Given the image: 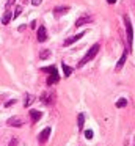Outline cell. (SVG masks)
Listing matches in <instances>:
<instances>
[{
    "label": "cell",
    "mask_w": 135,
    "mask_h": 146,
    "mask_svg": "<svg viewBox=\"0 0 135 146\" xmlns=\"http://www.w3.org/2000/svg\"><path fill=\"white\" fill-rule=\"evenodd\" d=\"M57 101V96H55V91L50 88H47L46 91L41 94V102H43L44 105H53Z\"/></svg>",
    "instance_id": "277c9868"
},
{
    "label": "cell",
    "mask_w": 135,
    "mask_h": 146,
    "mask_svg": "<svg viewBox=\"0 0 135 146\" xmlns=\"http://www.w3.org/2000/svg\"><path fill=\"white\" fill-rule=\"evenodd\" d=\"M124 24H126V33H127V50H132V44H134V29H132V22L129 16H124Z\"/></svg>",
    "instance_id": "7a4b0ae2"
},
{
    "label": "cell",
    "mask_w": 135,
    "mask_h": 146,
    "mask_svg": "<svg viewBox=\"0 0 135 146\" xmlns=\"http://www.w3.org/2000/svg\"><path fill=\"white\" fill-rule=\"evenodd\" d=\"M126 57H127V52H124V54L121 55V58L118 60V63H116V68H115L116 72H119V71L122 69V66H124V63H126Z\"/></svg>",
    "instance_id": "30bf717a"
},
{
    "label": "cell",
    "mask_w": 135,
    "mask_h": 146,
    "mask_svg": "<svg viewBox=\"0 0 135 146\" xmlns=\"http://www.w3.org/2000/svg\"><path fill=\"white\" fill-rule=\"evenodd\" d=\"M49 135H50V127H46V129H43V132L38 135V138H39V143H41V145H44V143L47 141Z\"/></svg>",
    "instance_id": "52a82bcc"
},
{
    "label": "cell",
    "mask_w": 135,
    "mask_h": 146,
    "mask_svg": "<svg viewBox=\"0 0 135 146\" xmlns=\"http://www.w3.org/2000/svg\"><path fill=\"white\" fill-rule=\"evenodd\" d=\"M77 124H78V129H83V126H85V115L83 113H78V116H77Z\"/></svg>",
    "instance_id": "9a60e30c"
},
{
    "label": "cell",
    "mask_w": 135,
    "mask_h": 146,
    "mask_svg": "<svg viewBox=\"0 0 135 146\" xmlns=\"http://www.w3.org/2000/svg\"><path fill=\"white\" fill-rule=\"evenodd\" d=\"M85 33L86 32H80V33H77V35H74V36H71V38H68V39H65V42H63V46H71V44H74V42H77L78 39H82L85 36Z\"/></svg>",
    "instance_id": "8992f818"
},
{
    "label": "cell",
    "mask_w": 135,
    "mask_h": 146,
    "mask_svg": "<svg viewBox=\"0 0 135 146\" xmlns=\"http://www.w3.org/2000/svg\"><path fill=\"white\" fill-rule=\"evenodd\" d=\"M41 2H43V0H31V5H33V7H39Z\"/></svg>",
    "instance_id": "7402d4cb"
},
{
    "label": "cell",
    "mask_w": 135,
    "mask_h": 146,
    "mask_svg": "<svg viewBox=\"0 0 135 146\" xmlns=\"http://www.w3.org/2000/svg\"><path fill=\"white\" fill-rule=\"evenodd\" d=\"M9 146H17V138L16 137H13L11 141H9Z\"/></svg>",
    "instance_id": "44dd1931"
},
{
    "label": "cell",
    "mask_w": 135,
    "mask_h": 146,
    "mask_svg": "<svg viewBox=\"0 0 135 146\" xmlns=\"http://www.w3.org/2000/svg\"><path fill=\"white\" fill-rule=\"evenodd\" d=\"M13 19V14H11V11H6L5 14H3V17H2V24L3 25H6V24H9V21Z\"/></svg>",
    "instance_id": "4fadbf2b"
},
{
    "label": "cell",
    "mask_w": 135,
    "mask_h": 146,
    "mask_svg": "<svg viewBox=\"0 0 135 146\" xmlns=\"http://www.w3.org/2000/svg\"><path fill=\"white\" fill-rule=\"evenodd\" d=\"M44 72H49L50 76L47 77V86H52L53 83H57L60 80V76H58V71H57L55 66H49V68H44Z\"/></svg>",
    "instance_id": "3957f363"
},
{
    "label": "cell",
    "mask_w": 135,
    "mask_h": 146,
    "mask_svg": "<svg viewBox=\"0 0 135 146\" xmlns=\"http://www.w3.org/2000/svg\"><path fill=\"white\" fill-rule=\"evenodd\" d=\"M21 13H22V7H17V8H16V11H14V14H13V19L19 17V16H21Z\"/></svg>",
    "instance_id": "ac0fdd59"
},
{
    "label": "cell",
    "mask_w": 135,
    "mask_h": 146,
    "mask_svg": "<svg viewBox=\"0 0 135 146\" xmlns=\"http://www.w3.org/2000/svg\"><path fill=\"white\" fill-rule=\"evenodd\" d=\"M68 11H69V7H58V8H55V10H53V13H55V16L58 17V16L66 14Z\"/></svg>",
    "instance_id": "7c38bea8"
},
{
    "label": "cell",
    "mask_w": 135,
    "mask_h": 146,
    "mask_svg": "<svg viewBox=\"0 0 135 146\" xmlns=\"http://www.w3.org/2000/svg\"><path fill=\"white\" fill-rule=\"evenodd\" d=\"M61 69H63V74H65V77H69L72 74V68H69L66 63H61Z\"/></svg>",
    "instance_id": "5bb4252c"
},
{
    "label": "cell",
    "mask_w": 135,
    "mask_h": 146,
    "mask_svg": "<svg viewBox=\"0 0 135 146\" xmlns=\"http://www.w3.org/2000/svg\"><path fill=\"white\" fill-rule=\"evenodd\" d=\"M99 49H100V44H99V42H97V44H94V46H91V47H90V50L86 52V55H85V57L82 58L80 61H78V68H83L85 64L88 63V61H91V60H93V58L97 55Z\"/></svg>",
    "instance_id": "6da1fadb"
},
{
    "label": "cell",
    "mask_w": 135,
    "mask_h": 146,
    "mask_svg": "<svg viewBox=\"0 0 135 146\" xmlns=\"http://www.w3.org/2000/svg\"><path fill=\"white\" fill-rule=\"evenodd\" d=\"M14 2L16 0H8V2H6V8H9L11 5H14Z\"/></svg>",
    "instance_id": "603a6c76"
},
{
    "label": "cell",
    "mask_w": 135,
    "mask_h": 146,
    "mask_svg": "<svg viewBox=\"0 0 135 146\" xmlns=\"http://www.w3.org/2000/svg\"><path fill=\"white\" fill-rule=\"evenodd\" d=\"M13 104H14V101H8V102L5 104V107H9V105H13Z\"/></svg>",
    "instance_id": "cb8c5ba5"
},
{
    "label": "cell",
    "mask_w": 135,
    "mask_h": 146,
    "mask_svg": "<svg viewBox=\"0 0 135 146\" xmlns=\"http://www.w3.org/2000/svg\"><path fill=\"white\" fill-rule=\"evenodd\" d=\"M47 39V30L44 25H41L39 29H38V41L39 42H44Z\"/></svg>",
    "instance_id": "9c48e42d"
},
{
    "label": "cell",
    "mask_w": 135,
    "mask_h": 146,
    "mask_svg": "<svg viewBox=\"0 0 135 146\" xmlns=\"http://www.w3.org/2000/svg\"><path fill=\"white\" fill-rule=\"evenodd\" d=\"M126 105H127V99H124V98L118 99V102H116V107L118 108H122V107H126Z\"/></svg>",
    "instance_id": "e0dca14e"
},
{
    "label": "cell",
    "mask_w": 135,
    "mask_h": 146,
    "mask_svg": "<svg viewBox=\"0 0 135 146\" xmlns=\"http://www.w3.org/2000/svg\"><path fill=\"white\" fill-rule=\"evenodd\" d=\"M31 102H33V96H31V94H27V101H25V105L28 107V105H31Z\"/></svg>",
    "instance_id": "d6986e66"
},
{
    "label": "cell",
    "mask_w": 135,
    "mask_h": 146,
    "mask_svg": "<svg viewBox=\"0 0 135 146\" xmlns=\"http://www.w3.org/2000/svg\"><path fill=\"white\" fill-rule=\"evenodd\" d=\"M50 57V50L49 49H43V50L39 52V58L41 60H46V58H49Z\"/></svg>",
    "instance_id": "2e32d148"
},
{
    "label": "cell",
    "mask_w": 135,
    "mask_h": 146,
    "mask_svg": "<svg viewBox=\"0 0 135 146\" xmlns=\"http://www.w3.org/2000/svg\"><path fill=\"white\" fill-rule=\"evenodd\" d=\"M41 116H43V113H41L39 110H30V118L33 123H38V121L41 119Z\"/></svg>",
    "instance_id": "8fae6325"
},
{
    "label": "cell",
    "mask_w": 135,
    "mask_h": 146,
    "mask_svg": "<svg viewBox=\"0 0 135 146\" xmlns=\"http://www.w3.org/2000/svg\"><path fill=\"white\" fill-rule=\"evenodd\" d=\"M107 2H108L110 5H113V3H116V0H107Z\"/></svg>",
    "instance_id": "d4e9b609"
},
{
    "label": "cell",
    "mask_w": 135,
    "mask_h": 146,
    "mask_svg": "<svg viewBox=\"0 0 135 146\" xmlns=\"http://www.w3.org/2000/svg\"><path fill=\"white\" fill-rule=\"evenodd\" d=\"M6 124L11 126V127H22L25 124V119L22 116H13V118H9V119L6 121Z\"/></svg>",
    "instance_id": "5b68a950"
},
{
    "label": "cell",
    "mask_w": 135,
    "mask_h": 146,
    "mask_svg": "<svg viewBox=\"0 0 135 146\" xmlns=\"http://www.w3.org/2000/svg\"><path fill=\"white\" fill-rule=\"evenodd\" d=\"M90 22H93V17L91 16H82V17H78V19L75 21V27H82V25L90 24Z\"/></svg>",
    "instance_id": "ba28073f"
},
{
    "label": "cell",
    "mask_w": 135,
    "mask_h": 146,
    "mask_svg": "<svg viewBox=\"0 0 135 146\" xmlns=\"http://www.w3.org/2000/svg\"><path fill=\"white\" fill-rule=\"evenodd\" d=\"M85 137H86L88 140H90V138H93V130L86 129V130H85Z\"/></svg>",
    "instance_id": "ffe728a7"
}]
</instances>
